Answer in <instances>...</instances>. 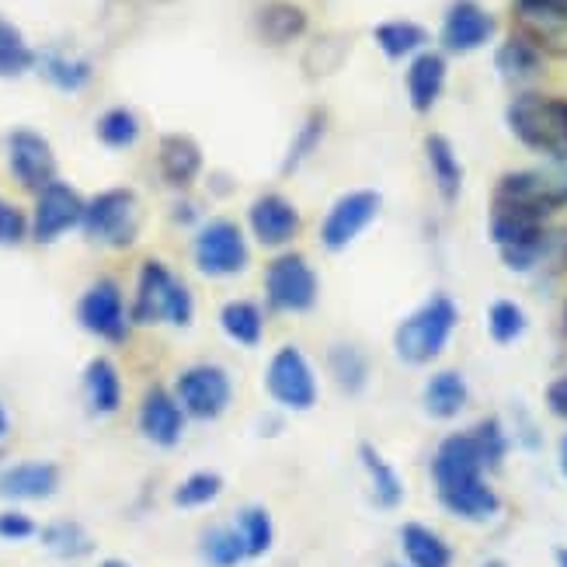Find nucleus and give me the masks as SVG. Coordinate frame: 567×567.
I'll use <instances>...</instances> for the list:
<instances>
[{"label": "nucleus", "instance_id": "obj_28", "mask_svg": "<svg viewBox=\"0 0 567 567\" xmlns=\"http://www.w3.org/2000/svg\"><path fill=\"white\" fill-rule=\"evenodd\" d=\"M219 328L240 349H255L265 338V313L255 300H230L219 310Z\"/></svg>", "mask_w": 567, "mask_h": 567}, {"label": "nucleus", "instance_id": "obj_36", "mask_svg": "<svg viewBox=\"0 0 567 567\" xmlns=\"http://www.w3.org/2000/svg\"><path fill=\"white\" fill-rule=\"evenodd\" d=\"M529 328V320H526V310L519 303H512V300H495L487 307V334L495 344H512V341H519Z\"/></svg>", "mask_w": 567, "mask_h": 567}, {"label": "nucleus", "instance_id": "obj_48", "mask_svg": "<svg viewBox=\"0 0 567 567\" xmlns=\"http://www.w3.org/2000/svg\"><path fill=\"white\" fill-rule=\"evenodd\" d=\"M557 567H567V547L557 550Z\"/></svg>", "mask_w": 567, "mask_h": 567}, {"label": "nucleus", "instance_id": "obj_38", "mask_svg": "<svg viewBox=\"0 0 567 567\" xmlns=\"http://www.w3.org/2000/svg\"><path fill=\"white\" fill-rule=\"evenodd\" d=\"M97 140L112 151H126L140 140V118L130 109H109L102 118H97Z\"/></svg>", "mask_w": 567, "mask_h": 567}, {"label": "nucleus", "instance_id": "obj_29", "mask_svg": "<svg viewBox=\"0 0 567 567\" xmlns=\"http://www.w3.org/2000/svg\"><path fill=\"white\" fill-rule=\"evenodd\" d=\"M373 39H377V45L383 49V56H390V60H408V56H411V60H414V56L425 49L429 32H425L417 21L398 18V21H383V24H377V29H373Z\"/></svg>", "mask_w": 567, "mask_h": 567}, {"label": "nucleus", "instance_id": "obj_9", "mask_svg": "<svg viewBox=\"0 0 567 567\" xmlns=\"http://www.w3.org/2000/svg\"><path fill=\"white\" fill-rule=\"evenodd\" d=\"M84 234L105 248H130L140 234V203L130 188H109L94 195L84 209Z\"/></svg>", "mask_w": 567, "mask_h": 567}, {"label": "nucleus", "instance_id": "obj_41", "mask_svg": "<svg viewBox=\"0 0 567 567\" xmlns=\"http://www.w3.org/2000/svg\"><path fill=\"white\" fill-rule=\"evenodd\" d=\"M471 435H474L477 450H481V456L487 463V471H495V466L505 463V456H508V435H505L498 417H484L481 425L471 429Z\"/></svg>", "mask_w": 567, "mask_h": 567}, {"label": "nucleus", "instance_id": "obj_12", "mask_svg": "<svg viewBox=\"0 0 567 567\" xmlns=\"http://www.w3.org/2000/svg\"><path fill=\"white\" fill-rule=\"evenodd\" d=\"M78 320L87 334L102 338L109 344H122L133 328V313L126 300H122V289L115 279H94L84 289V296L78 300Z\"/></svg>", "mask_w": 567, "mask_h": 567}, {"label": "nucleus", "instance_id": "obj_23", "mask_svg": "<svg viewBox=\"0 0 567 567\" xmlns=\"http://www.w3.org/2000/svg\"><path fill=\"white\" fill-rule=\"evenodd\" d=\"M161 175L175 185V188H185L192 185L195 178H199L203 171V151L199 143H195L192 136H182V133H171L161 140Z\"/></svg>", "mask_w": 567, "mask_h": 567}, {"label": "nucleus", "instance_id": "obj_2", "mask_svg": "<svg viewBox=\"0 0 567 567\" xmlns=\"http://www.w3.org/2000/svg\"><path fill=\"white\" fill-rule=\"evenodd\" d=\"M512 136L533 154H544L554 164L567 161V102L539 91H523L512 97L505 112Z\"/></svg>", "mask_w": 567, "mask_h": 567}, {"label": "nucleus", "instance_id": "obj_13", "mask_svg": "<svg viewBox=\"0 0 567 567\" xmlns=\"http://www.w3.org/2000/svg\"><path fill=\"white\" fill-rule=\"evenodd\" d=\"M84 209L87 203L78 195V188H70L66 182H53L39 192L35 199V213H32V237L39 244H53L56 237H63L66 230L84 224Z\"/></svg>", "mask_w": 567, "mask_h": 567}, {"label": "nucleus", "instance_id": "obj_16", "mask_svg": "<svg viewBox=\"0 0 567 567\" xmlns=\"http://www.w3.org/2000/svg\"><path fill=\"white\" fill-rule=\"evenodd\" d=\"M300 209H296L286 195L279 192H265L251 203L248 209V227L261 248H286L300 234Z\"/></svg>", "mask_w": 567, "mask_h": 567}, {"label": "nucleus", "instance_id": "obj_20", "mask_svg": "<svg viewBox=\"0 0 567 567\" xmlns=\"http://www.w3.org/2000/svg\"><path fill=\"white\" fill-rule=\"evenodd\" d=\"M404 87H408V102L414 112H422V115L432 112L442 97V87H446V60L439 53H417L408 63Z\"/></svg>", "mask_w": 567, "mask_h": 567}, {"label": "nucleus", "instance_id": "obj_42", "mask_svg": "<svg viewBox=\"0 0 567 567\" xmlns=\"http://www.w3.org/2000/svg\"><path fill=\"white\" fill-rule=\"evenodd\" d=\"M39 533L32 515H24L18 508L0 512V539H32Z\"/></svg>", "mask_w": 567, "mask_h": 567}, {"label": "nucleus", "instance_id": "obj_15", "mask_svg": "<svg viewBox=\"0 0 567 567\" xmlns=\"http://www.w3.org/2000/svg\"><path fill=\"white\" fill-rule=\"evenodd\" d=\"M185 411L178 404V398L164 386H151L140 398V411H136V425L143 432L146 442H154L161 450H175L182 435H185Z\"/></svg>", "mask_w": 567, "mask_h": 567}, {"label": "nucleus", "instance_id": "obj_8", "mask_svg": "<svg viewBox=\"0 0 567 567\" xmlns=\"http://www.w3.org/2000/svg\"><path fill=\"white\" fill-rule=\"evenodd\" d=\"M175 398L182 411L195 422H216L224 417L234 401V380L224 365L216 362H195L182 369L175 380Z\"/></svg>", "mask_w": 567, "mask_h": 567}, {"label": "nucleus", "instance_id": "obj_27", "mask_svg": "<svg viewBox=\"0 0 567 567\" xmlns=\"http://www.w3.org/2000/svg\"><path fill=\"white\" fill-rule=\"evenodd\" d=\"M35 66L42 70V78H45L49 84L60 87V91H66V94L87 87L91 78H94V66H91L84 56L63 53V49H45V53H39V63H35Z\"/></svg>", "mask_w": 567, "mask_h": 567}, {"label": "nucleus", "instance_id": "obj_35", "mask_svg": "<svg viewBox=\"0 0 567 567\" xmlns=\"http://www.w3.org/2000/svg\"><path fill=\"white\" fill-rule=\"evenodd\" d=\"M39 539L42 544L60 554V557H84L91 554V536L81 523H73V519H56V523H49L45 529H39Z\"/></svg>", "mask_w": 567, "mask_h": 567}, {"label": "nucleus", "instance_id": "obj_40", "mask_svg": "<svg viewBox=\"0 0 567 567\" xmlns=\"http://www.w3.org/2000/svg\"><path fill=\"white\" fill-rule=\"evenodd\" d=\"M324 126H328V118L320 115V112H310V115H307L303 126L296 130V140H292V146H289V157H286V164H282L286 175H292V171L300 167V164L317 151V143L324 140Z\"/></svg>", "mask_w": 567, "mask_h": 567}, {"label": "nucleus", "instance_id": "obj_30", "mask_svg": "<svg viewBox=\"0 0 567 567\" xmlns=\"http://www.w3.org/2000/svg\"><path fill=\"white\" fill-rule=\"evenodd\" d=\"M234 529L240 533V544L248 550V560L265 557L276 544V523H272V515H268V508H261V505H244L234 519Z\"/></svg>", "mask_w": 567, "mask_h": 567}, {"label": "nucleus", "instance_id": "obj_7", "mask_svg": "<svg viewBox=\"0 0 567 567\" xmlns=\"http://www.w3.org/2000/svg\"><path fill=\"white\" fill-rule=\"evenodd\" d=\"M265 300L276 313H310L320 300L313 265L296 251L272 258L265 268Z\"/></svg>", "mask_w": 567, "mask_h": 567}, {"label": "nucleus", "instance_id": "obj_51", "mask_svg": "<svg viewBox=\"0 0 567 567\" xmlns=\"http://www.w3.org/2000/svg\"><path fill=\"white\" fill-rule=\"evenodd\" d=\"M564 324H567V310H564Z\"/></svg>", "mask_w": 567, "mask_h": 567}, {"label": "nucleus", "instance_id": "obj_32", "mask_svg": "<svg viewBox=\"0 0 567 567\" xmlns=\"http://www.w3.org/2000/svg\"><path fill=\"white\" fill-rule=\"evenodd\" d=\"M495 63L505 81L519 84V81H533L536 73L544 70V53H539L536 42H529V39H508V42H502Z\"/></svg>", "mask_w": 567, "mask_h": 567}, {"label": "nucleus", "instance_id": "obj_4", "mask_svg": "<svg viewBox=\"0 0 567 567\" xmlns=\"http://www.w3.org/2000/svg\"><path fill=\"white\" fill-rule=\"evenodd\" d=\"M133 324H171L188 328L195 317V296L192 289L171 272L157 258H146L136 276V296H133Z\"/></svg>", "mask_w": 567, "mask_h": 567}, {"label": "nucleus", "instance_id": "obj_1", "mask_svg": "<svg viewBox=\"0 0 567 567\" xmlns=\"http://www.w3.org/2000/svg\"><path fill=\"white\" fill-rule=\"evenodd\" d=\"M487 463L471 432H453L432 456V484L439 505L463 523H491L502 512L498 491L487 484Z\"/></svg>", "mask_w": 567, "mask_h": 567}, {"label": "nucleus", "instance_id": "obj_25", "mask_svg": "<svg viewBox=\"0 0 567 567\" xmlns=\"http://www.w3.org/2000/svg\"><path fill=\"white\" fill-rule=\"evenodd\" d=\"M328 373L341 393L359 398L369 383V355L352 341H334L328 349Z\"/></svg>", "mask_w": 567, "mask_h": 567}, {"label": "nucleus", "instance_id": "obj_39", "mask_svg": "<svg viewBox=\"0 0 567 567\" xmlns=\"http://www.w3.org/2000/svg\"><path fill=\"white\" fill-rule=\"evenodd\" d=\"M515 8L544 35L567 29V0H515Z\"/></svg>", "mask_w": 567, "mask_h": 567}, {"label": "nucleus", "instance_id": "obj_24", "mask_svg": "<svg viewBox=\"0 0 567 567\" xmlns=\"http://www.w3.org/2000/svg\"><path fill=\"white\" fill-rule=\"evenodd\" d=\"M84 401L94 414H115L122 408V377L112 359L97 355L84 365Z\"/></svg>", "mask_w": 567, "mask_h": 567}, {"label": "nucleus", "instance_id": "obj_44", "mask_svg": "<svg viewBox=\"0 0 567 567\" xmlns=\"http://www.w3.org/2000/svg\"><path fill=\"white\" fill-rule=\"evenodd\" d=\"M547 408H550V414H557V417H564V422H567V373H560L547 386Z\"/></svg>", "mask_w": 567, "mask_h": 567}, {"label": "nucleus", "instance_id": "obj_31", "mask_svg": "<svg viewBox=\"0 0 567 567\" xmlns=\"http://www.w3.org/2000/svg\"><path fill=\"white\" fill-rule=\"evenodd\" d=\"M258 32L265 42H292L296 35L307 32V14L303 8L296 4H286V0H276V4H265L261 14H258Z\"/></svg>", "mask_w": 567, "mask_h": 567}, {"label": "nucleus", "instance_id": "obj_21", "mask_svg": "<svg viewBox=\"0 0 567 567\" xmlns=\"http://www.w3.org/2000/svg\"><path fill=\"white\" fill-rule=\"evenodd\" d=\"M404 567H453V547L425 523H404L398 533Z\"/></svg>", "mask_w": 567, "mask_h": 567}, {"label": "nucleus", "instance_id": "obj_49", "mask_svg": "<svg viewBox=\"0 0 567 567\" xmlns=\"http://www.w3.org/2000/svg\"><path fill=\"white\" fill-rule=\"evenodd\" d=\"M481 567H505L502 560H487V564H481Z\"/></svg>", "mask_w": 567, "mask_h": 567}, {"label": "nucleus", "instance_id": "obj_37", "mask_svg": "<svg viewBox=\"0 0 567 567\" xmlns=\"http://www.w3.org/2000/svg\"><path fill=\"white\" fill-rule=\"evenodd\" d=\"M219 491H224V477H219L216 471H195L175 487L171 502H175L178 508H206L219 498Z\"/></svg>", "mask_w": 567, "mask_h": 567}, {"label": "nucleus", "instance_id": "obj_5", "mask_svg": "<svg viewBox=\"0 0 567 567\" xmlns=\"http://www.w3.org/2000/svg\"><path fill=\"white\" fill-rule=\"evenodd\" d=\"M567 206V167H533L512 171L498 182L495 209H512L533 219H547L550 213Z\"/></svg>", "mask_w": 567, "mask_h": 567}, {"label": "nucleus", "instance_id": "obj_3", "mask_svg": "<svg viewBox=\"0 0 567 567\" xmlns=\"http://www.w3.org/2000/svg\"><path fill=\"white\" fill-rule=\"evenodd\" d=\"M456 324H460V307L453 303V296L432 292L429 300L417 310H411L398 324V331H393V352L408 365H429L446 352Z\"/></svg>", "mask_w": 567, "mask_h": 567}, {"label": "nucleus", "instance_id": "obj_11", "mask_svg": "<svg viewBox=\"0 0 567 567\" xmlns=\"http://www.w3.org/2000/svg\"><path fill=\"white\" fill-rule=\"evenodd\" d=\"M380 209H383V199L373 188H355V192L338 195L331 209L324 213V219H320V244H324V251L338 255L344 248H352V244L377 224Z\"/></svg>", "mask_w": 567, "mask_h": 567}, {"label": "nucleus", "instance_id": "obj_22", "mask_svg": "<svg viewBox=\"0 0 567 567\" xmlns=\"http://www.w3.org/2000/svg\"><path fill=\"white\" fill-rule=\"evenodd\" d=\"M359 463L365 471V481H369V495L380 508H398L404 502V481L398 474V466H393L373 442H362L359 446Z\"/></svg>", "mask_w": 567, "mask_h": 567}, {"label": "nucleus", "instance_id": "obj_17", "mask_svg": "<svg viewBox=\"0 0 567 567\" xmlns=\"http://www.w3.org/2000/svg\"><path fill=\"white\" fill-rule=\"evenodd\" d=\"M495 39V18L477 0H453L446 21H442V45L450 53H474Z\"/></svg>", "mask_w": 567, "mask_h": 567}, {"label": "nucleus", "instance_id": "obj_47", "mask_svg": "<svg viewBox=\"0 0 567 567\" xmlns=\"http://www.w3.org/2000/svg\"><path fill=\"white\" fill-rule=\"evenodd\" d=\"M4 432H8V411L0 404V439H4Z\"/></svg>", "mask_w": 567, "mask_h": 567}, {"label": "nucleus", "instance_id": "obj_10", "mask_svg": "<svg viewBox=\"0 0 567 567\" xmlns=\"http://www.w3.org/2000/svg\"><path fill=\"white\" fill-rule=\"evenodd\" d=\"M192 258L195 268L209 279H230L240 276L251 261L248 240H244L240 227L234 219H209V224L199 227L192 240Z\"/></svg>", "mask_w": 567, "mask_h": 567}, {"label": "nucleus", "instance_id": "obj_34", "mask_svg": "<svg viewBox=\"0 0 567 567\" xmlns=\"http://www.w3.org/2000/svg\"><path fill=\"white\" fill-rule=\"evenodd\" d=\"M39 63V53L24 42L18 24L0 18V78H21Z\"/></svg>", "mask_w": 567, "mask_h": 567}, {"label": "nucleus", "instance_id": "obj_46", "mask_svg": "<svg viewBox=\"0 0 567 567\" xmlns=\"http://www.w3.org/2000/svg\"><path fill=\"white\" fill-rule=\"evenodd\" d=\"M97 567H133V564H126V560H118V557H109V560H102Z\"/></svg>", "mask_w": 567, "mask_h": 567}, {"label": "nucleus", "instance_id": "obj_43", "mask_svg": "<svg viewBox=\"0 0 567 567\" xmlns=\"http://www.w3.org/2000/svg\"><path fill=\"white\" fill-rule=\"evenodd\" d=\"M24 230H29L24 227V216L0 199V244H18L24 237Z\"/></svg>", "mask_w": 567, "mask_h": 567}, {"label": "nucleus", "instance_id": "obj_26", "mask_svg": "<svg viewBox=\"0 0 567 567\" xmlns=\"http://www.w3.org/2000/svg\"><path fill=\"white\" fill-rule=\"evenodd\" d=\"M425 157H429V171H432V182H435L439 195L446 203H456L460 188H463V164L453 151V143L446 136L432 133L425 140Z\"/></svg>", "mask_w": 567, "mask_h": 567}, {"label": "nucleus", "instance_id": "obj_19", "mask_svg": "<svg viewBox=\"0 0 567 567\" xmlns=\"http://www.w3.org/2000/svg\"><path fill=\"white\" fill-rule=\"evenodd\" d=\"M466 401H471V386H466L460 369H439V373L425 380L422 404L425 414L435 417V422H453L456 414H463Z\"/></svg>", "mask_w": 567, "mask_h": 567}, {"label": "nucleus", "instance_id": "obj_18", "mask_svg": "<svg viewBox=\"0 0 567 567\" xmlns=\"http://www.w3.org/2000/svg\"><path fill=\"white\" fill-rule=\"evenodd\" d=\"M60 487V466L49 460H24L8 471H0V498L11 502H39L56 495Z\"/></svg>", "mask_w": 567, "mask_h": 567}, {"label": "nucleus", "instance_id": "obj_6", "mask_svg": "<svg viewBox=\"0 0 567 567\" xmlns=\"http://www.w3.org/2000/svg\"><path fill=\"white\" fill-rule=\"evenodd\" d=\"M265 393L282 411L317 408V398H320L317 369L300 344H279V349L272 352V359H268V365H265Z\"/></svg>", "mask_w": 567, "mask_h": 567}, {"label": "nucleus", "instance_id": "obj_33", "mask_svg": "<svg viewBox=\"0 0 567 567\" xmlns=\"http://www.w3.org/2000/svg\"><path fill=\"white\" fill-rule=\"evenodd\" d=\"M199 557L209 567H237L240 560H248V550H244L234 526H209L199 536Z\"/></svg>", "mask_w": 567, "mask_h": 567}, {"label": "nucleus", "instance_id": "obj_50", "mask_svg": "<svg viewBox=\"0 0 567 567\" xmlns=\"http://www.w3.org/2000/svg\"><path fill=\"white\" fill-rule=\"evenodd\" d=\"M386 567H404V564H386Z\"/></svg>", "mask_w": 567, "mask_h": 567}, {"label": "nucleus", "instance_id": "obj_14", "mask_svg": "<svg viewBox=\"0 0 567 567\" xmlns=\"http://www.w3.org/2000/svg\"><path fill=\"white\" fill-rule=\"evenodd\" d=\"M8 164H11V175L35 195L45 185L56 182L53 146H49V140L39 136L35 130H14L8 136Z\"/></svg>", "mask_w": 567, "mask_h": 567}, {"label": "nucleus", "instance_id": "obj_45", "mask_svg": "<svg viewBox=\"0 0 567 567\" xmlns=\"http://www.w3.org/2000/svg\"><path fill=\"white\" fill-rule=\"evenodd\" d=\"M557 460H560V474L567 477V435H564V442H560V456H557Z\"/></svg>", "mask_w": 567, "mask_h": 567}]
</instances>
